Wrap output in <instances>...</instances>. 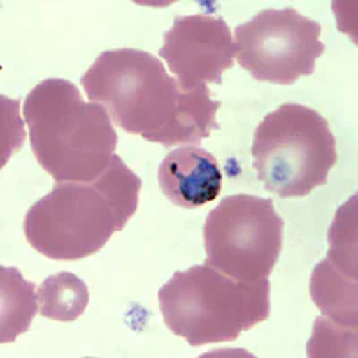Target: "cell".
<instances>
[{"mask_svg": "<svg viewBox=\"0 0 358 358\" xmlns=\"http://www.w3.org/2000/svg\"><path fill=\"white\" fill-rule=\"evenodd\" d=\"M90 102L106 108L118 127L147 142L199 145L219 129V101L208 86L183 92L158 57L145 50H106L81 78Z\"/></svg>", "mask_w": 358, "mask_h": 358, "instance_id": "6da1fadb", "label": "cell"}, {"mask_svg": "<svg viewBox=\"0 0 358 358\" xmlns=\"http://www.w3.org/2000/svg\"><path fill=\"white\" fill-rule=\"evenodd\" d=\"M142 179L120 156L95 181H65L29 208V245L50 260H83L101 251L138 210Z\"/></svg>", "mask_w": 358, "mask_h": 358, "instance_id": "7a4b0ae2", "label": "cell"}, {"mask_svg": "<svg viewBox=\"0 0 358 358\" xmlns=\"http://www.w3.org/2000/svg\"><path fill=\"white\" fill-rule=\"evenodd\" d=\"M24 117L34 158L57 183L95 181L117 151L106 108L86 102L73 83L45 79L29 92Z\"/></svg>", "mask_w": 358, "mask_h": 358, "instance_id": "3957f363", "label": "cell"}, {"mask_svg": "<svg viewBox=\"0 0 358 358\" xmlns=\"http://www.w3.org/2000/svg\"><path fill=\"white\" fill-rule=\"evenodd\" d=\"M158 299L165 326L194 348L235 341L271 315L268 280L238 281L208 264L172 274Z\"/></svg>", "mask_w": 358, "mask_h": 358, "instance_id": "277c9868", "label": "cell"}, {"mask_svg": "<svg viewBox=\"0 0 358 358\" xmlns=\"http://www.w3.org/2000/svg\"><path fill=\"white\" fill-rule=\"evenodd\" d=\"M251 155L265 190L289 199L328 183L337 165V143L319 111L287 102L265 115L252 136Z\"/></svg>", "mask_w": 358, "mask_h": 358, "instance_id": "5b68a950", "label": "cell"}, {"mask_svg": "<svg viewBox=\"0 0 358 358\" xmlns=\"http://www.w3.org/2000/svg\"><path fill=\"white\" fill-rule=\"evenodd\" d=\"M283 228L271 199L224 197L204 222L206 264L238 281L267 280L281 255Z\"/></svg>", "mask_w": 358, "mask_h": 358, "instance_id": "8992f818", "label": "cell"}, {"mask_svg": "<svg viewBox=\"0 0 358 358\" xmlns=\"http://www.w3.org/2000/svg\"><path fill=\"white\" fill-rule=\"evenodd\" d=\"M321 24L294 8L265 9L235 29L236 59L260 83L294 85L324 54Z\"/></svg>", "mask_w": 358, "mask_h": 358, "instance_id": "52a82bcc", "label": "cell"}, {"mask_svg": "<svg viewBox=\"0 0 358 358\" xmlns=\"http://www.w3.org/2000/svg\"><path fill=\"white\" fill-rule=\"evenodd\" d=\"M159 56L167 62L179 88L192 92L210 83H222V73L235 65L236 43L224 18L176 17L163 36Z\"/></svg>", "mask_w": 358, "mask_h": 358, "instance_id": "ba28073f", "label": "cell"}, {"mask_svg": "<svg viewBox=\"0 0 358 358\" xmlns=\"http://www.w3.org/2000/svg\"><path fill=\"white\" fill-rule=\"evenodd\" d=\"M159 188L172 204L196 210L212 203L222 190V172L215 156L199 145L169 152L159 165Z\"/></svg>", "mask_w": 358, "mask_h": 358, "instance_id": "9c48e42d", "label": "cell"}, {"mask_svg": "<svg viewBox=\"0 0 358 358\" xmlns=\"http://www.w3.org/2000/svg\"><path fill=\"white\" fill-rule=\"evenodd\" d=\"M312 301L322 312V317L344 328L358 326V290L357 281L342 276L330 262L322 260L315 265L310 281Z\"/></svg>", "mask_w": 358, "mask_h": 358, "instance_id": "30bf717a", "label": "cell"}, {"mask_svg": "<svg viewBox=\"0 0 358 358\" xmlns=\"http://www.w3.org/2000/svg\"><path fill=\"white\" fill-rule=\"evenodd\" d=\"M40 312L38 290L15 267H0V342H15L29 331Z\"/></svg>", "mask_w": 358, "mask_h": 358, "instance_id": "8fae6325", "label": "cell"}, {"mask_svg": "<svg viewBox=\"0 0 358 358\" xmlns=\"http://www.w3.org/2000/svg\"><path fill=\"white\" fill-rule=\"evenodd\" d=\"M90 290L85 281L72 273H57L38 287L40 315L50 321L72 322L85 313Z\"/></svg>", "mask_w": 358, "mask_h": 358, "instance_id": "7c38bea8", "label": "cell"}, {"mask_svg": "<svg viewBox=\"0 0 358 358\" xmlns=\"http://www.w3.org/2000/svg\"><path fill=\"white\" fill-rule=\"evenodd\" d=\"M357 196L335 213L328 233V258L342 276L357 281Z\"/></svg>", "mask_w": 358, "mask_h": 358, "instance_id": "4fadbf2b", "label": "cell"}, {"mask_svg": "<svg viewBox=\"0 0 358 358\" xmlns=\"http://www.w3.org/2000/svg\"><path fill=\"white\" fill-rule=\"evenodd\" d=\"M308 357H357V330L317 317L308 342Z\"/></svg>", "mask_w": 358, "mask_h": 358, "instance_id": "5bb4252c", "label": "cell"}]
</instances>
